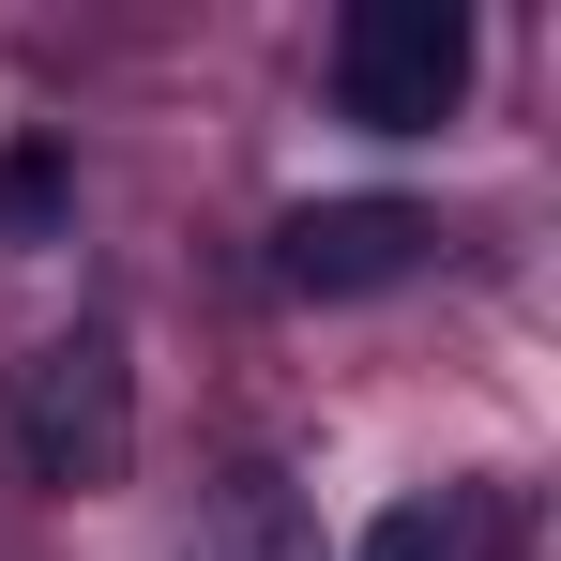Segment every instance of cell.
Returning <instances> with one entry per match:
<instances>
[{
    "mask_svg": "<svg viewBox=\"0 0 561 561\" xmlns=\"http://www.w3.org/2000/svg\"><path fill=\"white\" fill-rule=\"evenodd\" d=\"M0 425H15V470H31V485L106 501V485L137 470V379H122V334H61V350H31L15 394H0Z\"/></svg>",
    "mask_w": 561,
    "mask_h": 561,
    "instance_id": "cell-1",
    "label": "cell"
},
{
    "mask_svg": "<svg viewBox=\"0 0 561 561\" xmlns=\"http://www.w3.org/2000/svg\"><path fill=\"white\" fill-rule=\"evenodd\" d=\"M456 92H470V0H350V31H334V122L440 137Z\"/></svg>",
    "mask_w": 561,
    "mask_h": 561,
    "instance_id": "cell-2",
    "label": "cell"
},
{
    "mask_svg": "<svg viewBox=\"0 0 561 561\" xmlns=\"http://www.w3.org/2000/svg\"><path fill=\"white\" fill-rule=\"evenodd\" d=\"M425 243H440V213H425V197H304V213L274 228V288L350 304V288L425 274Z\"/></svg>",
    "mask_w": 561,
    "mask_h": 561,
    "instance_id": "cell-3",
    "label": "cell"
},
{
    "mask_svg": "<svg viewBox=\"0 0 561 561\" xmlns=\"http://www.w3.org/2000/svg\"><path fill=\"white\" fill-rule=\"evenodd\" d=\"M61 197H77V168H61L46 137H15V152H0V228H15V243H46V228H61Z\"/></svg>",
    "mask_w": 561,
    "mask_h": 561,
    "instance_id": "cell-4",
    "label": "cell"
},
{
    "mask_svg": "<svg viewBox=\"0 0 561 561\" xmlns=\"http://www.w3.org/2000/svg\"><path fill=\"white\" fill-rule=\"evenodd\" d=\"M350 561H470V531L440 516V501H394V516H365V547Z\"/></svg>",
    "mask_w": 561,
    "mask_h": 561,
    "instance_id": "cell-5",
    "label": "cell"
}]
</instances>
